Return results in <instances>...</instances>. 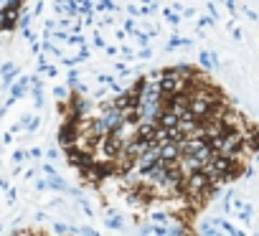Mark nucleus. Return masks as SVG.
Returning <instances> with one entry per match:
<instances>
[{
  "label": "nucleus",
  "instance_id": "f257e3e1",
  "mask_svg": "<svg viewBox=\"0 0 259 236\" xmlns=\"http://www.w3.org/2000/svg\"><path fill=\"white\" fill-rule=\"evenodd\" d=\"M23 10V3L21 0H13V3L0 8V31H13L15 23H18V15Z\"/></svg>",
  "mask_w": 259,
  "mask_h": 236
},
{
  "label": "nucleus",
  "instance_id": "412c9836",
  "mask_svg": "<svg viewBox=\"0 0 259 236\" xmlns=\"http://www.w3.org/2000/svg\"><path fill=\"white\" fill-rule=\"evenodd\" d=\"M102 51H105L107 56H117V53H119V46H105Z\"/></svg>",
  "mask_w": 259,
  "mask_h": 236
},
{
  "label": "nucleus",
  "instance_id": "f03ea898",
  "mask_svg": "<svg viewBox=\"0 0 259 236\" xmlns=\"http://www.w3.org/2000/svg\"><path fill=\"white\" fill-rule=\"evenodd\" d=\"M18 74H21V69H18L15 61H3L0 64V84H3V89L10 86L15 79H18Z\"/></svg>",
  "mask_w": 259,
  "mask_h": 236
},
{
  "label": "nucleus",
  "instance_id": "0eeeda50",
  "mask_svg": "<svg viewBox=\"0 0 259 236\" xmlns=\"http://www.w3.org/2000/svg\"><path fill=\"white\" fill-rule=\"evenodd\" d=\"M112 71H114L117 77H130V74H132V69H130L127 61H114V64H112Z\"/></svg>",
  "mask_w": 259,
  "mask_h": 236
},
{
  "label": "nucleus",
  "instance_id": "2eb2a0df",
  "mask_svg": "<svg viewBox=\"0 0 259 236\" xmlns=\"http://www.w3.org/2000/svg\"><path fill=\"white\" fill-rule=\"evenodd\" d=\"M119 56H122L125 61H132V59H135V51H132L130 46H119Z\"/></svg>",
  "mask_w": 259,
  "mask_h": 236
},
{
  "label": "nucleus",
  "instance_id": "7ed1b4c3",
  "mask_svg": "<svg viewBox=\"0 0 259 236\" xmlns=\"http://www.w3.org/2000/svg\"><path fill=\"white\" fill-rule=\"evenodd\" d=\"M28 92H31V77H28V74L10 84V97H13V99H21V97H26Z\"/></svg>",
  "mask_w": 259,
  "mask_h": 236
},
{
  "label": "nucleus",
  "instance_id": "6ab92c4d",
  "mask_svg": "<svg viewBox=\"0 0 259 236\" xmlns=\"http://www.w3.org/2000/svg\"><path fill=\"white\" fill-rule=\"evenodd\" d=\"M125 10H127V15H132V18H137V15H140V5H135V3L125 5Z\"/></svg>",
  "mask_w": 259,
  "mask_h": 236
},
{
  "label": "nucleus",
  "instance_id": "6e6552de",
  "mask_svg": "<svg viewBox=\"0 0 259 236\" xmlns=\"http://www.w3.org/2000/svg\"><path fill=\"white\" fill-rule=\"evenodd\" d=\"M66 43H69V46H74V48H84V46H86V39H84L81 33H69Z\"/></svg>",
  "mask_w": 259,
  "mask_h": 236
},
{
  "label": "nucleus",
  "instance_id": "5701e85b",
  "mask_svg": "<svg viewBox=\"0 0 259 236\" xmlns=\"http://www.w3.org/2000/svg\"><path fill=\"white\" fill-rule=\"evenodd\" d=\"M41 13H43V0H38V3L33 5V13L31 15H41Z\"/></svg>",
  "mask_w": 259,
  "mask_h": 236
},
{
  "label": "nucleus",
  "instance_id": "b1692460",
  "mask_svg": "<svg viewBox=\"0 0 259 236\" xmlns=\"http://www.w3.org/2000/svg\"><path fill=\"white\" fill-rule=\"evenodd\" d=\"M125 36H127V33H125L122 28H114V39H117L119 43H122V41H125Z\"/></svg>",
  "mask_w": 259,
  "mask_h": 236
},
{
  "label": "nucleus",
  "instance_id": "bb28decb",
  "mask_svg": "<svg viewBox=\"0 0 259 236\" xmlns=\"http://www.w3.org/2000/svg\"><path fill=\"white\" fill-rule=\"evenodd\" d=\"M0 59H3V51H0Z\"/></svg>",
  "mask_w": 259,
  "mask_h": 236
},
{
  "label": "nucleus",
  "instance_id": "a878e982",
  "mask_svg": "<svg viewBox=\"0 0 259 236\" xmlns=\"http://www.w3.org/2000/svg\"><path fill=\"white\" fill-rule=\"evenodd\" d=\"M28 155H31V157H41V150H38V148H33Z\"/></svg>",
  "mask_w": 259,
  "mask_h": 236
},
{
  "label": "nucleus",
  "instance_id": "ddd939ff",
  "mask_svg": "<svg viewBox=\"0 0 259 236\" xmlns=\"http://www.w3.org/2000/svg\"><path fill=\"white\" fill-rule=\"evenodd\" d=\"M92 46H94V48H99V51H102V48H105V46H107V41H105V36H102L99 31H97V33L92 36Z\"/></svg>",
  "mask_w": 259,
  "mask_h": 236
},
{
  "label": "nucleus",
  "instance_id": "dca6fc26",
  "mask_svg": "<svg viewBox=\"0 0 259 236\" xmlns=\"http://www.w3.org/2000/svg\"><path fill=\"white\" fill-rule=\"evenodd\" d=\"M135 56L143 59V61H150V59H152V48H150V46H148V48H140V51L135 53Z\"/></svg>",
  "mask_w": 259,
  "mask_h": 236
},
{
  "label": "nucleus",
  "instance_id": "f8f14e48",
  "mask_svg": "<svg viewBox=\"0 0 259 236\" xmlns=\"http://www.w3.org/2000/svg\"><path fill=\"white\" fill-rule=\"evenodd\" d=\"M54 97H56L59 102L69 99V86H64V84H56V86H54Z\"/></svg>",
  "mask_w": 259,
  "mask_h": 236
},
{
  "label": "nucleus",
  "instance_id": "4468645a",
  "mask_svg": "<svg viewBox=\"0 0 259 236\" xmlns=\"http://www.w3.org/2000/svg\"><path fill=\"white\" fill-rule=\"evenodd\" d=\"M79 79H81V71H76V69H69V74H66V81H69V86H74Z\"/></svg>",
  "mask_w": 259,
  "mask_h": 236
},
{
  "label": "nucleus",
  "instance_id": "1a4fd4ad",
  "mask_svg": "<svg viewBox=\"0 0 259 236\" xmlns=\"http://www.w3.org/2000/svg\"><path fill=\"white\" fill-rule=\"evenodd\" d=\"M94 81H97V84H105V86L110 89L117 79H114V74H102V71H97V74H94Z\"/></svg>",
  "mask_w": 259,
  "mask_h": 236
},
{
  "label": "nucleus",
  "instance_id": "9d476101",
  "mask_svg": "<svg viewBox=\"0 0 259 236\" xmlns=\"http://www.w3.org/2000/svg\"><path fill=\"white\" fill-rule=\"evenodd\" d=\"M31 21H33V15L21 10V15H18V23H15V28H21V31H23V28H31Z\"/></svg>",
  "mask_w": 259,
  "mask_h": 236
},
{
  "label": "nucleus",
  "instance_id": "39448f33",
  "mask_svg": "<svg viewBox=\"0 0 259 236\" xmlns=\"http://www.w3.org/2000/svg\"><path fill=\"white\" fill-rule=\"evenodd\" d=\"M41 53L43 56H54V59H64V51L54 43V41H41Z\"/></svg>",
  "mask_w": 259,
  "mask_h": 236
},
{
  "label": "nucleus",
  "instance_id": "f3484780",
  "mask_svg": "<svg viewBox=\"0 0 259 236\" xmlns=\"http://www.w3.org/2000/svg\"><path fill=\"white\" fill-rule=\"evenodd\" d=\"M163 15L168 18V23H170V26H178V23H181V18L173 13V10H163Z\"/></svg>",
  "mask_w": 259,
  "mask_h": 236
},
{
  "label": "nucleus",
  "instance_id": "aec40b11",
  "mask_svg": "<svg viewBox=\"0 0 259 236\" xmlns=\"http://www.w3.org/2000/svg\"><path fill=\"white\" fill-rule=\"evenodd\" d=\"M21 33H23V39H28V41H31V43H33V41H38V39H36V33H33V31H31V28H23V31H21Z\"/></svg>",
  "mask_w": 259,
  "mask_h": 236
},
{
  "label": "nucleus",
  "instance_id": "9b49d317",
  "mask_svg": "<svg viewBox=\"0 0 259 236\" xmlns=\"http://www.w3.org/2000/svg\"><path fill=\"white\" fill-rule=\"evenodd\" d=\"M122 31H125V33H130V36H132V33L137 31V21H135L132 15H127L125 21H122Z\"/></svg>",
  "mask_w": 259,
  "mask_h": 236
},
{
  "label": "nucleus",
  "instance_id": "423d86ee",
  "mask_svg": "<svg viewBox=\"0 0 259 236\" xmlns=\"http://www.w3.org/2000/svg\"><path fill=\"white\" fill-rule=\"evenodd\" d=\"M132 39H135V43L140 46V48H148V46H150V36H148L143 28H137V31L132 33Z\"/></svg>",
  "mask_w": 259,
  "mask_h": 236
},
{
  "label": "nucleus",
  "instance_id": "393cba45",
  "mask_svg": "<svg viewBox=\"0 0 259 236\" xmlns=\"http://www.w3.org/2000/svg\"><path fill=\"white\" fill-rule=\"evenodd\" d=\"M23 157H26L23 150H15V153H13V160H15V162H23Z\"/></svg>",
  "mask_w": 259,
  "mask_h": 236
},
{
  "label": "nucleus",
  "instance_id": "20e7f679",
  "mask_svg": "<svg viewBox=\"0 0 259 236\" xmlns=\"http://www.w3.org/2000/svg\"><path fill=\"white\" fill-rule=\"evenodd\" d=\"M38 74H43V77H59V66H54V64H48V59L43 56V53H38Z\"/></svg>",
  "mask_w": 259,
  "mask_h": 236
},
{
  "label": "nucleus",
  "instance_id": "4be33fe9",
  "mask_svg": "<svg viewBox=\"0 0 259 236\" xmlns=\"http://www.w3.org/2000/svg\"><path fill=\"white\" fill-rule=\"evenodd\" d=\"M54 5H64V8H74V0H54Z\"/></svg>",
  "mask_w": 259,
  "mask_h": 236
},
{
  "label": "nucleus",
  "instance_id": "a211bd4d",
  "mask_svg": "<svg viewBox=\"0 0 259 236\" xmlns=\"http://www.w3.org/2000/svg\"><path fill=\"white\" fill-rule=\"evenodd\" d=\"M13 236H48V234L36 231V229H26V231H18V234H13Z\"/></svg>",
  "mask_w": 259,
  "mask_h": 236
}]
</instances>
